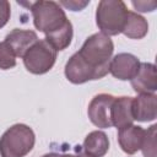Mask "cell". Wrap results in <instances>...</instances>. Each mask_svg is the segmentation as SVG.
Returning <instances> with one entry per match:
<instances>
[{
  "label": "cell",
  "instance_id": "6da1fadb",
  "mask_svg": "<svg viewBox=\"0 0 157 157\" xmlns=\"http://www.w3.org/2000/svg\"><path fill=\"white\" fill-rule=\"evenodd\" d=\"M114 50L112 39L103 33H94L88 37L77 54L94 70L103 76L109 72L110 56Z\"/></svg>",
  "mask_w": 157,
  "mask_h": 157
},
{
  "label": "cell",
  "instance_id": "7a4b0ae2",
  "mask_svg": "<svg viewBox=\"0 0 157 157\" xmlns=\"http://www.w3.org/2000/svg\"><path fill=\"white\" fill-rule=\"evenodd\" d=\"M33 130L25 124H15L0 137L1 157H25L34 146Z\"/></svg>",
  "mask_w": 157,
  "mask_h": 157
},
{
  "label": "cell",
  "instance_id": "3957f363",
  "mask_svg": "<svg viewBox=\"0 0 157 157\" xmlns=\"http://www.w3.org/2000/svg\"><path fill=\"white\" fill-rule=\"evenodd\" d=\"M126 5L121 0H102L96 11L97 26L105 36H117L123 32L126 16Z\"/></svg>",
  "mask_w": 157,
  "mask_h": 157
},
{
  "label": "cell",
  "instance_id": "277c9868",
  "mask_svg": "<svg viewBox=\"0 0 157 157\" xmlns=\"http://www.w3.org/2000/svg\"><path fill=\"white\" fill-rule=\"evenodd\" d=\"M37 29L49 34L59 29L67 21L61 6L55 1H36L29 4Z\"/></svg>",
  "mask_w": 157,
  "mask_h": 157
},
{
  "label": "cell",
  "instance_id": "5b68a950",
  "mask_svg": "<svg viewBox=\"0 0 157 157\" xmlns=\"http://www.w3.org/2000/svg\"><path fill=\"white\" fill-rule=\"evenodd\" d=\"M56 60V50L45 40H37L23 55L26 69L36 75L48 72Z\"/></svg>",
  "mask_w": 157,
  "mask_h": 157
},
{
  "label": "cell",
  "instance_id": "8992f818",
  "mask_svg": "<svg viewBox=\"0 0 157 157\" xmlns=\"http://www.w3.org/2000/svg\"><path fill=\"white\" fill-rule=\"evenodd\" d=\"M114 96L101 93L92 98L88 105V118L98 128H110L112 119H110V109L114 102Z\"/></svg>",
  "mask_w": 157,
  "mask_h": 157
},
{
  "label": "cell",
  "instance_id": "52a82bcc",
  "mask_svg": "<svg viewBox=\"0 0 157 157\" xmlns=\"http://www.w3.org/2000/svg\"><path fill=\"white\" fill-rule=\"evenodd\" d=\"M65 76L72 83H83L90 80L102 78L103 75L91 67L77 53H75L65 65Z\"/></svg>",
  "mask_w": 157,
  "mask_h": 157
},
{
  "label": "cell",
  "instance_id": "ba28073f",
  "mask_svg": "<svg viewBox=\"0 0 157 157\" xmlns=\"http://www.w3.org/2000/svg\"><path fill=\"white\" fill-rule=\"evenodd\" d=\"M140 67L139 59L129 53L117 54L109 63V71L118 80H132Z\"/></svg>",
  "mask_w": 157,
  "mask_h": 157
},
{
  "label": "cell",
  "instance_id": "9c48e42d",
  "mask_svg": "<svg viewBox=\"0 0 157 157\" xmlns=\"http://www.w3.org/2000/svg\"><path fill=\"white\" fill-rule=\"evenodd\" d=\"M131 86L135 92L153 93L157 90V71L151 63H140V67L135 77L131 80Z\"/></svg>",
  "mask_w": 157,
  "mask_h": 157
},
{
  "label": "cell",
  "instance_id": "30bf717a",
  "mask_svg": "<svg viewBox=\"0 0 157 157\" xmlns=\"http://www.w3.org/2000/svg\"><path fill=\"white\" fill-rule=\"evenodd\" d=\"M131 109L134 120H155L157 117V96L155 93H144L132 98Z\"/></svg>",
  "mask_w": 157,
  "mask_h": 157
},
{
  "label": "cell",
  "instance_id": "8fae6325",
  "mask_svg": "<svg viewBox=\"0 0 157 157\" xmlns=\"http://www.w3.org/2000/svg\"><path fill=\"white\" fill-rule=\"evenodd\" d=\"M132 97H115L110 109V119L112 125L117 126L118 129L126 128L132 125L134 117H132Z\"/></svg>",
  "mask_w": 157,
  "mask_h": 157
},
{
  "label": "cell",
  "instance_id": "7c38bea8",
  "mask_svg": "<svg viewBox=\"0 0 157 157\" xmlns=\"http://www.w3.org/2000/svg\"><path fill=\"white\" fill-rule=\"evenodd\" d=\"M145 130L137 125H129L126 128L119 129L118 132V141L124 152L128 155L136 153L142 145Z\"/></svg>",
  "mask_w": 157,
  "mask_h": 157
},
{
  "label": "cell",
  "instance_id": "4fadbf2b",
  "mask_svg": "<svg viewBox=\"0 0 157 157\" xmlns=\"http://www.w3.org/2000/svg\"><path fill=\"white\" fill-rule=\"evenodd\" d=\"M37 40H38V37H37L36 32L20 29V28H15L5 38V42L12 48L16 56H22V58L26 54V52Z\"/></svg>",
  "mask_w": 157,
  "mask_h": 157
},
{
  "label": "cell",
  "instance_id": "5bb4252c",
  "mask_svg": "<svg viewBox=\"0 0 157 157\" xmlns=\"http://www.w3.org/2000/svg\"><path fill=\"white\" fill-rule=\"evenodd\" d=\"M109 148V140L103 131L90 132L83 141V152L91 157H103Z\"/></svg>",
  "mask_w": 157,
  "mask_h": 157
},
{
  "label": "cell",
  "instance_id": "9a60e30c",
  "mask_svg": "<svg viewBox=\"0 0 157 157\" xmlns=\"http://www.w3.org/2000/svg\"><path fill=\"white\" fill-rule=\"evenodd\" d=\"M148 31V23L147 21L137 15L136 12H128L126 16V22L123 29V33L128 37V38H132V39H141L146 36Z\"/></svg>",
  "mask_w": 157,
  "mask_h": 157
},
{
  "label": "cell",
  "instance_id": "2e32d148",
  "mask_svg": "<svg viewBox=\"0 0 157 157\" xmlns=\"http://www.w3.org/2000/svg\"><path fill=\"white\" fill-rule=\"evenodd\" d=\"M72 39V25L67 20L64 26H61L59 29L45 34V40L55 49V50H64L67 48Z\"/></svg>",
  "mask_w": 157,
  "mask_h": 157
},
{
  "label": "cell",
  "instance_id": "e0dca14e",
  "mask_svg": "<svg viewBox=\"0 0 157 157\" xmlns=\"http://www.w3.org/2000/svg\"><path fill=\"white\" fill-rule=\"evenodd\" d=\"M156 130L157 125H152L147 130H145L141 145L144 157H156Z\"/></svg>",
  "mask_w": 157,
  "mask_h": 157
},
{
  "label": "cell",
  "instance_id": "ac0fdd59",
  "mask_svg": "<svg viewBox=\"0 0 157 157\" xmlns=\"http://www.w3.org/2000/svg\"><path fill=\"white\" fill-rule=\"evenodd\" d=\"M16 65V54L12 48L4 40L0 43V69L7 70Z\"/></svg>",
  "mask_w": 157,
  "mask_h": 157
},
{
  "label": "cell",
  "instance_id": "d6986e66",
  "mask_svg": "<svg viewBox=\"0 0 157 157\" xmlns=\"http://www.w3.org/2000/svg\"><path fill=\"white\" fill-rule=\"evenodd\" d=\"M10 2L6 0H0V28L4 27L10 18Z\"/></svg>",
  "mask_w": 157,
  "mask_h": 157
},
{
  "label": "cell",
  "instance_id": "ffe728a7",
  "mask_svg": "<svg viewBox=\"0 0 157 157\" xmlns=\"http://www.w3.org/2000/svg\"><path fill=\"white\" fill-rule=\"evenodd\" d=\"M156 5H157L156 1H132V6L136 10L142 11V12L152 11L156 7Z\"/></svg>",
  "mask_w": 157,
  "mask_h": 157
},
{
  "label": "cell",
  "instance_id": "44dd1931",
  "mask_svg": "<svg viewBox=\"0 0 157 157\" xmlns=\"http://www.w3.org/2000/svg\"><path fill=\"white\" fill-rule=\"evenodd\" d=\"M59 5H63L72 11H78V10H82L86 5H88V1H83V2H80V1H60Z\"/></svg>",
  "mask_w": 157,
  "mask_h": 157
},
{
  "label": "cell",
  "instance_id": "7402d4cb",
  "mask_svg": "<svg viewBox=\"0 0 157 157\" xmlns=\"http://www.w3.org/2000/svg\"><path fill=\"white\" fill-rule=\"evenodd\" d=\"M43 157H69V155H60V153L52 152V153H47V155H44Z\"/></svg>",
  "mask_w": 157,
  "mask_h": 157
},
{
  "label": "cell",
  "instance_id": "603a6c76",
  "mask_svg": "<svg viewBox=\"0 0 157 157\" xmlns=\"http://www.w3.org/2000/svg\"><path fill=\"white\" fill-rule=\"evenodd\" d=\"M69 157H91V156L82 151V152H78V153H76V155H69Z\"/></svg>",
  "mask_w": 157,
  "mask_h": 157
}]
</instances>
